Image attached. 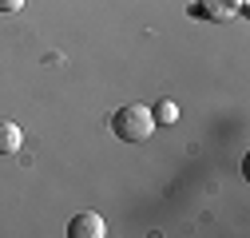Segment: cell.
Listing matches in <instances>:
<instances>
[{
    "label": "cell",
    "instance_id": "cell-1",
    "mask_svg": "<svg viewBox=\"0 0 250 238\" xmlns=\"http://www.w3.org/2000/svg\"><path fill=\"white\" fill-rule=\"evenodd\" d=\"M111 131L123 139V143H143L155 135V115L147 103H123L115 115H111Z\"/></svg>",
    "mask_w": 250,
    "mask_h": 238
},
{
    "label": "cell",
    "instance_id": "cell-2",
    "mask_svg": "<svg viewBox=\"0 0 250 238\" xmlns=\"http://www.w3.org/2000/svg\"><path fill=\"white\" fill-rule=\"evenodd\" d=\"M242 4H246V0H195L191 12H195V16H203V20L223 24V20H230L234 12H242Z\"/></svg>",
    "mask_w": 250,
    "mask_h": 238
},
{
    "label": "cell",
    "instance_id": "cell-3",
    "mask_svg": "<svg viewBox=\"0 0 250 238\" xmlns=\"http://www.w3.org/2000/svg\"><path fill=\"white\" fill-rule=\"evenodd\" d=\"M68 234H72V238H104V234H107V222H104L96 211H83V215H76V218L68 222Z\"/></svg>",
    "mask_w": 250,
    "mask_h": 238
},
{
    "label": "cell",
    "instance_id": "cell-4",
    "mask_svg": "<svg viewBox=\"0 0 250 238\" xmlns=\"http://www.w3.org/2000/svg\"><path fill=\"white\" fill-rule=\"evenodd\" d=\"M24 143V131L16 123H0V155H16Z\"/></svg>",
    "mask_w": 250,
    "mask_h": 238
},
{
    "label": "cell",
    "instance_id": "cell-5",
    "mask_svg": "<svg viewBox=\"0 0 250 238\" xmlns=\"http://www.w3.org/2000/svg\"><path fill=\"white\" fill-rule=\"evenodd\" d=\"M151 115H155V123H175V119H179V107H175L171 99H163V103L155 107Z\"/></svg>",
    "mask_w": 250,
    "mask_h": 238
},
{
    "label": "cell",
    "instance_id": "cell-6",
    "mask_svg": "<svg viewBox=\"0 0 250 238\" xmlns=\"http://www.w3.org/2000/svg\"><path fill=\"white\" fill-rule=\"evenodd\" d=\"M24 0H0V12H20Z\"/></svg>",
    "mask_w": 250,
    "mask_h": 238
}]
</instances>
